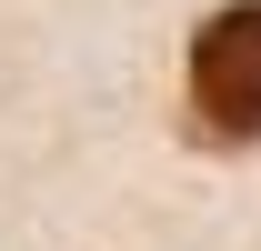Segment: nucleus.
I'll list each match as a JSON object with an SVG mask.
<instances>
[{
  "mask_svg": "<svg viewBox=\"0 0 261 251\" xmlns=\"http://www.w3.org/2000/svg\"><path fill=\"white\" fill-rule=\"evenodd\" d=\"M191 111L211 141H261V0H221L191 31Z\"/></svg>",
  "mask_w": 261,
  "mask_h": 251,
  "instance_id": "1",
  "label": "nucleus"
}]
</instances>
